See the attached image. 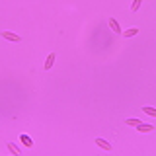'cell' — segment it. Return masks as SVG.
<instances>
[{
  "instance_id": "8fae6325",
  "label": "cell",
  "mask_w": 156,
  "mask_h": 156,
  "mask_svg": "<svg viewBox=\"0 0 156 156\" xmlns=\"http://www.w3.org/2000/svg\"><path fill=\"white\" fill-rule=\"evenodd\" d=\"M140 123V119H125V125H131V127H136Z\"/></svg>"
},
{
  "instance_id": "9c48e42d",
  "label": "cell",
  "mask_w": 156,
  "mask_h": 156,
  "mask_svg": "<svg viewBox=\"0 0 156 156\" xmlns=\"http://www.w3.org/2000/svg\"><path fill=\"white\" fill-rule=\"evenodd\" d=\"M8 150H10V152H12V154H20V148H18V146L16 144H14V143H8Z\"/></svg>"
},
{
  "instance_id": "ba28073f",
  "label": "cell",
  "mask_w": 156,
  "mask_h": 156,
  "mask_svg": "<svg viewBox=\"0 0 156 156\" xmlns=\"http://www.w3.org/2000/svg\"><path fill=\"white\" fill-rule=\"evenodd\" d=\"M143 111L146 115H150V117H156V107H152V105H144Z\"/></svg>"
},
{
  "instance_id": "5b68a950",
  "label": "cell",
  "mask_w": 156,
  "mask_h": 156,
  "mask_svg": "<svg viewBox=\"0 0 156 156\" xmlns=\"http://www.w3.org/2000/svg\"><path fill=\"white\" fill-rule=\"evenodd\" d=\"M55 58H57V53H51V55L45 58V70H49V68L55 65Z\"/></svg>"
},
{
  "instance_id": "3957f363",
  "label": "cell",
  "mask_w": 156,
  "mask_h": 156,
  "mask_svg": "<svg viewBox=\"0 0 156 156\" xmlns=\"http://www.w3.org/2000/svg\"><path fill=\"white\" fill-rule=\"evenodd\" d=\"M0 35H2L4 39H8V41H14V43L22 41V37H20L18 33H12V31H0Z\"/></svg>"
},
{
  "instance_id": "277c9868",
  "label": "cell",
  "mask_w": 156,
  "mask_h": 156,
  "mask_svg": "<svg viewBox=\"0 0 156 156\" xmlns=\"http://www.w3.org/2000/svg\"><path fill=\"white\" fill-rule=\"evenodd\" d=\"M20 140H22V144H23V146H27V148H31V146H33V139H31L29 135H26V133L20 135Z\"/></svg>"
},
{
  "instance_id": "30bf717a",
  "label": "cell",
  "mask_w": 156,
  "mask_h": 156,
  "mask_svg": "<svg viewBox=\"0 0 156 156\" xmlns=\"http://www.w3.org/2000/svg\"><path fill=\"white\" fill-rule=\"evenodd\" d=\"M140 4H143V0H133V4H131V12H136V10L140 8Z\"/></svg>"
},
{
  "instance_id": "7a4b0ae2",
  "label": "cell",
  "mask_w": 156,
  "mask_h": 156,
  "mask_svg": "<svg viewBox=\"0 0 156 156\" xmlns=\"http://www.w3.org/2000/svg\"><path fill=\"white\" fill-rule=\"evenodd\" d=\"M135 129L139 131V133H152V131H154V125H150V123H143V121H140V123L136 125Z\"/></svg>"
},
{
  "instance_id": "6da1fadb",
  "label": "cell",
  "mask_w": 156,
  "mask_h": 156,
  "mask_svg": "<svg viewBox=\"0 0 156 156\" xmlns=\"http://www.w3.org/2000/svg\"><path fill=\"white\" fill-rule=\"evenodd\" d=\"M94 143H96L98 146H100V148L107 150V152H109V150H113V144H111V143H107V140H105V139H101V136H98V139L94 140Z\"/></svg>"
},
{
  "instance_id": "8992f818",
  "label": "cell",
  "mask_w": 156,
  "mask_h": 156,
  "mask_svg": "<svg viewBox=\"0 0 156 156\" xmlns=\"http://www.w3.org/2000/svg\"><path fill=\"white\" fill-rule=\"evenodd\" d=\"M136 33H139V27H129V29H125V31H121V35H125V37H135Z\"/></svg>"
},
{
  "instance_id": "52a82bcc",
  "label": "cell",
  "mask_w": 156,
  "mask_h": 156,
  "mask_svg": "<svg viewBox=\"0 0 156 156\" xmlns=\"http://www.w3.org/2000/svg\"><path fill=\"white\" fill-rule=\"evenodd\" d=\"M109 27L113 29L115 33H119V35H121V31H123V29L119 27V23H117V20H113V18H109Z\"/></svg>"
}]
</instances>
